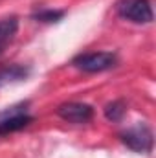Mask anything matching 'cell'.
I'll use <instances>...</instances> for the list:
<instances>
[{
    "instance_id": "1",
    "label": "cell",
    "mask_w": 156,
    "mask_h": 158,
    "mask_svg": "<svg viewBox=\"0 0 156 158\" xmlns=\"http://www.w3.org/2000/svg\"><path fill=\"white\" fill-rule=\"evenodd\" d=\"M117 63L116 53L112 52H94V53H83L77 55L72 64L83 70V72H88V74H96V72H105V70H110L114 68Z\"/></svg>"
},
{
    "instance_id": "2",
    "label": "cell",
    "mask_w": 156,
    "mask_h": 158,
    "mask_svg": "<svg viewBox=\"0 0 156 158\" xmlns=\"http://www.w3.org/2000/svg\"><path fill=\"white\" fill-rule=\"evenodd\" d=\"M116 11L121 19L136 24H149L154 19L149 0H119L116 4Z\"/></svg>"
},
{
    "instance_id": "3",
    "label": "cell",
    "mask_w": 156,
    "mask_h": 158,
    "mask_svg": "<svg viewBox=\"0 0 156 158\" xmlns=\"http://www.w3.org/2000/svg\"><path fill=\"white\" fill-rule=\"evenodd\" d=\"M121 142L136 151V153H151L153 151V131L145 123H138L134 127H129L119 134Z\"/></svg>"
},
{
    "instance_id": "4",
    "label": "cell",
    "mask_w": 156,
    "mask_h": 158,
    "mask_svg": "<svg viewBox=\"0 0 156 158\" xmlns=\"http://www.w3.org/2000/svg\"><path fill=\"white\" fill-rule=\"evenodd\" d=\"M22 105L18 107H11L4 112H0V136H6V134H11V132H17L24 127H28L33 118L24 110H20Z\"/></svg>"
},
{
    "instance_id": "5",
    "label": "cell",
    "mask_w": 156,
    "mask_h": 158,
    "mask_svg": "<svg viewBox=\"0 0 156 158\" xmlns=\"http://www.w3.org/2000/svg\"><path fill=\"white\" fill-rule=\"evenodd\" d=\"M59 118H63L68 123H88L90 119L94 118V109L88 103H77V101H68L59 105L57 109Z\"/></svg>"
},
{
    "instance_id": "6",
    "label": "cell",
    "mask_w": 156,
    "mask_h": 158,
    "mask_svg": "<svg viewBox=\"0 0 156 158\" xmlns=\"http://www.w3.org/2000/svg\"><path fill=\"white\" fill-rule=\"evenodd\" d=\"M28 76H30V68H28V66H22V64H11V66L0 70V86L9 85V83L22 81V79H26Z\"/></svg>"
},
{
    "instance_id": "7",
    "label": "cell",
    "mask_w": 156,
    "mask_h": 158,
    "mask_svg": "<svg viewBox=\"0 0 156 158\" xmlns=\"http://www.w3.org/2000/svg\"><path fill=\"white\" fill-rule=\"evenodd\" d=\"M18 30V20L17 17H9V19H2L0 20V50L4 44H7L9 40L15 37Z\"/></svg>"
},
{
    "instance_id": "8",
    "label": "cell",
    "mask_w": 156,
    "mask_h": 158,
    "mask_svg": "<svg viewBox=\"0 0 156 158\" xmlns=\"http://www.w3.org/2000/svg\"><path fill=\"white\" fill-rule=\"evenodd\" d=\"M125 103L123 101H112L105 107V118L109 121H121V118L125 116Z\"/></svg>"
},
{
    "instance_id": "9",
    "label": "cell",
    "mask_w": 156,
    "mask_h": 158,
    "mask_svg": "<svg viewBox=\"0 0 156 158\" xmlns=\"http://www.w3.org/2000/svg\"><path fill=\"white\" fill-rule=\"evenodd\" d=\"M63 17H64V11H57V9H42L33 15V19L39 22H59Z\"/></svg>"
}]
</instances>
